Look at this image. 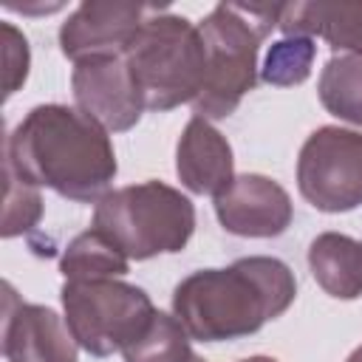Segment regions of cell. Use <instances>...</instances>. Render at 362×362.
<instances>
[{
	"instance_id": "6da1fadb",
	"label": "cell",
	"mask_w": 362,
	"mask_h": 362,
	"mask_svg": "<svg viewBox=\"0 0 362 362\" xmlns=\"http://www.w3.org/2000/svg\"><path fill=\"white\" fill-rule=\"evenodd\" d=\"M6 164L34 187L71 201H102L116 178V153L102 124L68 105H37L6 141Z\"/></svg>"
},
{
	"instance_id": "7a4b0ae2",
	"label": "cell",
	"mask_w": 362,
	"mask_h": 362,
	"mask_svg": "<svg viewBox=\"0 0 362 362\" xmlns=\"http://www.w3.org/2000/svg\"><path fill=\"white\" fill-rule=\"evenodd\" d=\"M297 297L291 269L277 257H240L226 269H201L173 291V317L189 339L223 342L260 331Z\"/></svg>"
},
{
	"instance_id": "3957f363",
	"label": "cell",
	"mask_w": 362,
	"mask_h": 362,
	"mask_svg": "<svg viewBox=\"0 0 362 362\" xmlns=\"http://www.w3.org/2000/svg\"><path fill=\"white\" fill-rule=\"evenodd\" d=\"M280 6L218 3L198 25L206 71L204 88L192 102L201 119H226L238 110L240 99L255 88L257 48L277 25Z\"/></svg>"
},
{
	"instance_id": "277c9868",
	"label": "cell",
	"mask_w": 362,
	"mask_h": 362,
	"mask_svg": "<svg viewBox=\"0 0 362 362\" xmlns=\"http://www.w3.org/2000/svg\"><path fill=\"white\" fill-rule=\"evenodd\" d=\"M124 62L147 110L164 113L184 102H195L204 88L206 54L201 34L187 17L170 11H150Z\"/></svg>"
},
{
	"instance_id": "5b68a950",
	"label": "cell",
	"mask_w": 362,
	"mask_h": 362,
	"mask_svg": "<svg viewBox=\"0 0 362 362\" xmlns=\"http://www.w3.org/2000/svg\"><path fill=\"white\" fill-rule=\"evenodd\" d=\"M93 226L130 260H147L187 246L195 229V206L164 181H141L96 201Z\"/></svg>"
},
{
	"instance_id": "8992f818",
	"label": "cell",
	"mask_w": 362,
	"mask_h": 362,
	"mask_svg": "<svg viewBox=\"0 0 362 362\" xmlns=\"http://www.w3.org/2000/svg\"><path fill=\"white\" fill-rule=\"evenodd\" d=\"M65 325L79 348L93 356L124 351L150 325L156 308L150 297L119 277L113 280H65Z\"/></svg>"
},
{
	"instance_id": "52a82bcc",
	"label": "cell",
	"mask_w": 362,
	"mask_h": 362,
	"mask_svg": "<svg viewBox=\"0 0 362 362\" xmlns=\"http://www.w3.org/2000/svg\"><path fill=\"white\" fill-rule=\"evenodd\" d=\"M300 195L320 212H348L362 204V133L325 124L300 147Z\"/></svg>"
},
{
	"instance_id": "ba28073f",
	"label": "cell",
	"mask_w": 362,
	"mask_h": 362,
	"mask_svg": "<svg viewBox=\"0 0 362 362\" xmlns=\"http://www.w3.org/2000/svg\"><path fill=\"white\" fill-rule=\"evenodd\" d=\"M156 6L141 3H102L88 0L59 28V48L74 62L124 57L133 45L141 23Z\"/></svg>"
},
{
	"instance_id": "9c48e42d",
	"label": "cell",
	"mask_w": 362,
	"mask_h": 362,
	"mask_svg": "<svg viewBox=\"0 0 362 362\" xmlns=\"http://www.w3.org/2000/svg\"><path fill=\"white\" fill-rule=\"evenodd\" d=\"M71 88L76 107L107 133L130 130L141 119V110H147L124 57L76 62Z\"/></svg>"
},
{
	"instance_id": "30bf717a",
	"label": "cell",
	"mask_w": 362,
	"mask_h": 362,
	"mask_svg": "<svg viewBox=\"0 0 362 362\" xmlns=\"http://www.w3.org/2000/svg\"><path fill=\"white\" fill-rule=\"evenodd\" d=\"M221 226L240 238H274L291 223L294 206L288 192L269 175L243 173L215 198Z\"/></svg>"
},
{
	"instance_id": "8fae6325",
	"label": "cell",
	"mask_w": 362,
	"mask_h": 362,
	"mask_svg": "<svg viewBox=\"0 0 362 362\" xmlns=\"http://www.w3.org/2000/svg\"><path fill=\"white\" fill-rule=\"evenodd\" d=\"M3 354L8 362H76V339L54 308L20 303L6 286Z\"/></svg>"
},
{
	"instance_id": "7c38bea8",
	"label": "cell",
	"mask_w": 362,
	"mask_h": 362,
	"mask_svg": "<svg viewBox=\"0 0 362 362\" xmlns=\"http://www.w3.org/2000/svg\"><path fill=\"white\" fill-rule=\"evenodd\" d=\"M232 147L226 136L206 119L192 116L175 147V173L195 195L218 198L232 184Z\"/></svg>"
},
{
	"instance_id": "4fadbf2b",
	"label": "cell",
	"mask_w": 362,
	"mask_h": 362,
	"mask_svg": "<svg viewBox=\"0 0 362 362\" xmlns=\"http://www.w3.org/2000/svg\"><path fill=\"white\" fill-rule=\"evenodd\" d=\"M277 25L286 31V37L320 34L334 51L362 57V0L283 3Z\"/></svg>"
},
{
	"instance_id": "5bb4252c",
	"label": "cell",
	"mask_w": 362,
	"mask_h": 362,
	"mask_svg": "<svg viewBox=\"0 0 362 362\" xmlns=\"http://www.w3.org/2000/svg\"><path fill=\"white\" fill-rule=\"evenodd\" d=\"M308 269L317 286L337 300H354L362 294V243L348 235H317L308 246Z\"/></svg>"
},
{
	"instance_id": "9a60e30c",
	"label": "cell",
	"mask_w": 362,
	"mask_h": 362,
	"mask_svg": "<svg viewBox=\"0 0 362 362\" xmlns=\"http://www.w3.org/2000/svg\"><path fill=\"white\" fill-rule=\"evenodd\" d=\"M127 269L130 257L96 226L76 235L59 260V272L65 280H113L124 277Z\"/></svg>"
},
{
	"instance_id": "2e32d148",
	"label": "cell",
	"mask_w": 362,
	"mask_h": 362,
	"mask_svg": "<svg viewBox=\"0 0 362 362\" xmlns=\"http://www.w3.org/2000/svg\"><path fill=\"white\" fill-rule=\"evenodd\" d=\"M322 107L356 127H362V57H331L317 85Z\"/></svg>"
},
{
	"instance_id": "e0dca14e",
	"label": "cell",
	"mask_w": 362,
	"mask_h": 362,
	"mask_svg": "<svg viewBox=\"0 0 362 362\" xmlns=\"http://www.w3.org/2000/svg\"><path fill=\"white\" fill-rule=\"evenodd\" d=\"M122 356L124 362H189L195 354L189 348V334L184 331V325L175 317L156 311L150 325L136 342L122 351Z\"/></svg>"
},
{
	"instance_id": "ac0fdd59",
	"label": "cell",
	"mask_w": 362,
	"mask_h": 362,
	"mask_svg": "<svg viewBox=\"0 0 362 362\" xmlns=\"http://www.w3.org/2000/svg\"><path fill=\"white\" fill-rule=\"evenodd\" d=\"M314 54H317V45L311 37H283L269 48L260 76L277 88L300 85L311 74Z\"/></svg>"
},
{
	"instance_id": "d6986e66",
	"label": "cell",
	"mask_w": 362,
	"mask_h": 362,
	"mask_svg": "<svg viewBox=\"0 0 362 362\" xmlns=\"http://www.w3.org/2000/svg\"><path fill=\"white\" fill-rule=\"evenodd\" d=\"M3 170H6L3 238H14V235H23L37 226V221L42 215V198H40L37 187L28 184L25 178H20L8 164H3Z\"/></svg>"
},
{
	"instance_id": "ffe728a7",
	"label": "cell",
	"mask_w": 362,
	"mask_h": 362,
	"mask_svg": "<svg viewBox=\"0 0 362 362\" xmlns=\"http://www.w3.org/2000/svg\"><path fill=\"white\" fill-rule=\"evenodd\" d=\"M3 96L8 99L28 76V42L25 37L11 25V23H3Z\"/></svg>"
},
{
	"instance_id": "44dd1931",
	"label": "cell",
	"mask_w": 362,
	"mask_h": 362,
	"mask_svg": "<svg viewBox=\"0 0 362 362\" xmlns=\"http://www.w3.org/2000/svg\"><path fill=\"white\" fill-rule=\"evenodd\" d=\"M240 362H277V359H272V356H246Z\"/></svg>"
},
{
	"instance_id": "7402d4cb",
	"label": "cell",
	"mask_w": 362,
	"mask_h": 362,
	"mask_svg": "<svg viewBox=\"0 0 362 362\" xmlns=\"http://www.w3.org/2000/svg\"><path fill=\"white\" fill-rule=\"evenodd\" d=\"M348 362H362V345H359V348H356V351L348 356Z\"/></svg>"
},
{
	"instance_id": "603a6c76",
	"label": "cell",
	"mask_w": 362,
	"mask_h": 362,
	"mask_svg": "<svg viewBox=\"0 0 362 362\" xmlns=\"http://www.w3.org/2000/svg\"><path fill=\"white\" fill-rule=\"evenodd\" d=\"M189 362H206V359H204V356H198V354H195V356H192V359H189Z\"/></svg>"
}]
</instances>
